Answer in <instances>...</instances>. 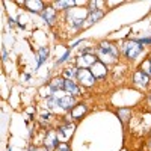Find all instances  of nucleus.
Here are the masks:
<instances>
[{"mask_svg": "<svg viewBox=\"0 0 151 151\" xmlns=\"http://www.w3.org/2000/svg\"><path fill=\"white\" fill-rule=\"evenodd\" d=\"M97 58H98V60L104 62L106 65L115 64L119 58L118 47L110 44V42H100V45L97 47Z\"/></svg>", "mask_w": 151, "mask_h": 151, "instance_id": "1", "label": "nucleus"}, {"mask_svg": "<svg viewBox=\"0 0 151 151\" xmlns=\"http://www.w3.org/2000/svg\"><path fill=\"white\" fill-rule=\"evenodd\" d=\"M122 50H124V55H125V58H127V59H136L137 56L142 53L144 47L137 41H127V42L124 44Z\"/></svg>", "mask_w": 151, "mask_h": 151, "instance_id": "2", "label": "nucleus"}, {"mask_svg": "<svg viewBox=\"0 0 151 151\" xmlns=\"http://www.w3.org/2000/svg\"><path fill=\"white\" fill-rule=\"evenodd\" d=\"M77 80L85 88H91L97 82V79L94 77V74L91 73V70H88V68H79L77 70Z\"/></svg>", "mask_w": 151, "mask_h": 151, "instance_id": "3", "label": "nucleus"}, {"mask_svg": "<svg viewBox=\"0 0 151 151\" xmlns=\"http://www.w3.org/2000/svg\"><path fill=\"white\" fill-rule=\"evenodd\" d=\"M89 70L94 74L95 79H104L106 76H107V65L104 64V62H101V60H97Z\"/></svg>", "mask_w": 151, "mask_h": 151, "instance_id": "4", "label": "nucleus"}, {"mask_svg": "<svg viewBox=\"0 0 151 151\" xmlns=\"http://www.w3.org/2000/svg\"><path fill=\"white\" fill-rule=\"evenodd\" d=\"M58 139H59V136H58V132H48L47 136H45V139H44V145L48 151H53L55 148H58Z\"/></svg>", "mask_w": 151, "mask_h": 151, "instance_id": "5", "label": "nucleus"}, {"mask_svg": "<svg viewBox=\"0 0 151 151\" xmlns=\"http://www.w3.org/2000/svg\"><path fill=\"white\" fill-rule=\"evenodd\" d=\"M98 60V58L95 56V55H82L79 59H77V62H79V65H80V68H88V67H92L95 62Z\"/></svg>", "mask_w": 151, "mask_h": 151, "instance_id": "6", "label": "nucleus"}, {"mask_svg": "<svg viewBox=\"0 0 151 151\" xmlns=\"http://www.w3.org/2000/svg\"><path fill=\"white\" fill-rule=\"evenodd\" d=\"M133 82L137 85V86H142V88H145L147 85H148V82H150V77L142 71V70H137L136 73H134V76H133Z\"/></svg>", "mask_w": 151, "mask_h": 151, "instance_id": "7", "label": "nucleus"}, {"mask_svg": "<svg viewBox=\"0 0 151 151\" xmlns=\"http://www.w3.org/2000/svg\"><path fill=\"white\" fill-rule=\"evenodd\" d=\"M64 89L68 92V95H73V97H76V95H80V86L76 83V82H73V80H65V86H64Z\"/></svg>", "mask_w": 151, "mask_h": 151, "instance_id": "8", "label": "nucleus"}, {"mask_svg": "<svg viewBox=\"0 0 151 151\" xmlns=\"http://www.w3.org/2000/svg\"><path fill=\"white\" fill-rule=\"evenodd\" d=\"M59 104H60V109H64V110H70L74 107L76 104V100L73 95H64V97H60L59 98Z\"/></svg>", "mask_w": 151, "mask_h": 151, "instance_id": "9", "label": "nucleus"}, {"mask_svg": "<svg viewBox=\"0 0 151 151\" xmlns=\"http://www.w3.org/2000/svg\"><path fill=\"white\" fill-rule=\"evenodd\" d=\"M42 17H44V20L48 23V24H53L55 21H56V9L55 8H45L44 11H42Z\"/></svg>", "mask_w": 151, "mask_h": 151, "instance_id": "10", "label": "nucleus"}, {"mask_svg": "<svg viewBox=\"0 0 151 151\" xmlns=\"http://www.w3.org/2000/svg\"><path fill=\"white\" fill-rule=\"evenodd\" d=\"M86 112H88L86 104H83V103L76 104V106L73 107V110H71V118H82Z\"/></svg>", "mask_w": 151, "mask_h": 151, "instance_id": "11", "label": "nucleus"}, {"mask_svg": "<svg viewBox=\"0 0 151 151\" xmlns=\"http://www.w3.org/2000/svg\"><path fill=\"white\" fill-rule=\"evenodd\" d=\"M50 86V89H52V92H56L59 89H64V86H65V79L64 77H55L52 82L48 83Z\"/></svg>", "mask_w": 151, "mask_h": 151, "instance_id": "12", "label": "nucleus"}, {"mask_svg": "<svg viewBox=\"0 0 151 151\" xmlns=\"http://www.w3.org/2000/svg\"><path fill=\"white\" fill-rule=\"evenodd\" d=\"M73 129H74V125H70V124L62 125V127L58 129V136L62 137V139H68V137L73 134Z\"/></svg>", "mask_w": 151, "mask_h": 151, "instance_id": "13", "label": "nucleus"}, {"mask_svg": "<svg viewBox=\"0 0 151 151\" xmlns=\"http://www.w3.org/2000/svg\"><path fill=\"white\" fill-rule=\"evenodd\" d=\"M103 17V11H100V9H91L89 11V15H88V18H86V26L88 24H92V23H95L97 20H100Z\"/></svg>", "mask_w": 151, "mask_h": 151, "instance_id": "14", "label": "nucleus"}, {"mask_svg": "<svg viewBox=\"0 0 151 151\" xmlns=\"http://www.w3.org/2000/svg\"><path fill=\"white\" fill-rule=\"evenodd\" d=\"M24 5H26L29 8V11H32V12H42L45 9L42 2H38V0H35V2H26Z\"/></svg>", "mask_w": 151, "mask_h": 151, "instance_id": "15", "label": "nucleus"}, {"mask_svg": "<svg viewBox=\"0 0 151 151\" xmlns=\"http://www.w3.org/2000/svg\"><path fill=\"white\" fill-rule=\"evenodd\" d=\"M118 116H119V119H121V122L122 124H127V121H129V118L132 116V112H130V109H119L118 112Z\"/></svg>", "mask_w": 151, "mask_h": 151, "instance_id": "16", "label": "nucleus"}, {"mask_svg": "<svg viewBox=\"0 0 151 151\" xmlns=\"http://www.w3.org/2000/svg\"><path fill=\"white\" fill-rule=\"evenodd\" d=\"M48 58V48L47 47H42L40 48V53H38V67L42 65V62H45Z\"/></svg>", "mask_w": 151, "mask_h": 151, "instance_id": "17", "label": "nucleus"}, {"mask_svg": "<svg viewBox=\"0 0 151 151\" xmlns=\"http://www.w3.org/2000/svg\"><path fill=\"white\" fill-rule=\"evenodd\" d=\"M139 70H142V71L148 76V77H151V59H150V58L142 62L141 67H139Z\"/></svg>", "mask_w": 151, "mask_h": 151, "instance_id": "18", "label": "nucleus"}, {"mask_svg": "<svg viewBox=\"0 0 151 151\" xmlns=\"http://www.w3.org/2000/svg\"><path fill=\"white\" fill-rule=\"evenodd\" d=\"M64 77H65V80H73V77H77V70L76 68H67L64 71Z\"/></svg>", "mask_w": 151, "mask_h": 151, "instance_id": "19", "label": "nucleus"}, {"mask_svg": "<svg viewBox=\"0 0 151 151\" xmlns=\"http://www.w3.org/2000/svg\"><path fill=\"white\" fill-rule=\"evenodd\" d=\"M70 6H71V2H56L58 9H65V8H70Z\"/></svg>", "mask_w": 151, "mask_h": 151, "instance_id": "20", "label": "nucleus"}, {"mask_svg": "<svg viewBox=\"0 0 151 151\" xmlns=\"http://www.w3.org/2000/svg\"><path fill=\"white\" fill-rule=\"evenodd\" d=\"M56 151H70V147H68V144H67V142H60V144L58 145Z\"/></svg>", "mask_w": 151, "mask_h": 151, "instance_id": "21", "label": "nucleus"}, {"mask_svg": "<svg viewBox=\"0 0 151 151\" xmlns=\"http://www.w3.org/2000/svg\"><path fill=\"white\" fill-rule=\"evenodd\" d=\"M68 56H70V50H67V52H65V55H64V56H62V58L58 60V64H62V62H65V60L68 59Z\"/></svg>", "mask_w": 151, "mask_h": 151, "instance_id": "22", "label": "nucleus"}, {"mask_svg": "<svg viewBox=\"0 0 151 151\" xmlns=\"http://www.w3.org/2000/svg\"><path fill=\"white\" fill-rule=\"evenodd\" d=\"M137 42H139L141 45H144V44H151V38H144V40H137Z\"/></svg>", "mask_w": 151, "mask_h": 151, "instance_id": "23", "label": "nucleus"}, {"mask_svg": "<svg viewBox=\"0 0 151 151\" xmlns=\"http://www.w3.org/2000/svg\"><path fill=\"white\" fill-rule=\"evenodd\" d=\"M147 103H148V106H150V107H151V94H150V95H148V100H147Z\"/></svg>", "mask_w": 151, "mask_h": 151, "instance_id": "24", "label": "nucleus"}, {"mask_svg": "<svg viewBox=\"0 0 151 151\" xmlns=\"http://www.w3.org/2000/svg\"><path fill=\"white\" fill-rule=\"evenodd\" d=\"M2 56H3V59H6V52H5V48H2Z\"/></svg>", "mask_w": 151, "mask_h": 151, "instance_id": "25", "label": "nucleus"}, {"mask_svg": "<svg viewBox=\"0 0 151 151\" xmlns=\"http://www.w3.org/2000/svg\"><path fill=\"white\" fill-rule=\"evenodd\" d=\"M29 151H40V150H38V148H33V147H30V148H29Z\"/></svg>", "mask_w": 151, "mask_h": 151, "instance_id": "26", "label": "nucleus"}, {"mask_svg": "<svg viewBox=\"0 0 151 151\" xmlns=\"http://www.w3.org/2000/svg\"><path fill=\"white\" fill-rule=\"evenodd\" d=\"M150 59H151V58H150Z\"/></svg>", "mask_w": 151, "mask_h": 151, "instance_id": "27", "label": "nucleus"}]
</instances>
